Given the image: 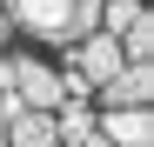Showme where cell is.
Masks as SVG:
<instances>
[{"label": "cell", "mask_w": 154, "mask_h": 147, "mask_svg": "<svg viewBox=\"0 0 154 147\" xmlns=\"http://www.w3.org/2000/svg\"><path fill=\"white\" fill-rule=\"evenodd\" d=\"M20 114H27V107H20V94L0 80V127H7V120H20Z\"/></svg>", "instance_id": "8"}, {"label": "cell", "mask_w": 154, "mask_h": 147, "mask_svg": "<svg viewBox=\"0 0 154 147\" xmlns=\"http://www.w3.org/2000/svg\"><path fill=\"white\" fill-rule=\"evenodd\" d=\"M94 134L107 147H154V114L147 107H100L94 114Z\"/></svg>", "instance_id": "2"}, {"label": "cell", "mask_w": 154, "mask_h": 147, "mask_svg": "<svg viewBox=\"0 0 154 147\" xmlns=\"http://www.w3.org/2000/svg\"><path fill=\"white\" fill-rule=\"evenodd\" d=\"M121 67H127V60H121V40H114V34H87V40H74V74H81L87 87H107Z\"/></svg>", "instance_id": "3"}, {"label": "cell", "mask_w": 154, "mask_h": 147, "mask_svg": "<svg viewBox=\"0 0 154 147\" xmlns=\"http://www.w3.org/2000/svg\"><path fill=\"white\" fill-rule=\"evenodd\" d=\"M7 147H60L54 140V114H20V120H7Z\"/></svg>", "instance_id": "6"}, {"label": "cell", "mask_w": 154, "mask_h": 147, "mask_svg": "<svg viewBox=\"0 0 154 147\" xmlns=\"http://www.w3.org/2000/svg\"><path fill=\"white\" fill-rule=\"evenodd\" d=\"M0 80L20 94V107H27V114H54V107H67V94H60V74H54V67H40V60H27V54L0 60Z\"/></svg>", "instance_id": "1"}, {"label": "cell", "mask_w": 154, "mask_h": 147, "mask_svg": "<svg viewBox=\"0 0 154 147\" xmlns=\"http://www.w3.org/2000/svg\"><path fill=\"white\" fill-rule=\"evenodd\" d=\"M67 7H74V0H0V14H7L14 27L40 34V40H60V27H67Z\"/></svg>", "instance_id": "4"}, {"label": "cell", "mask_w": 154, "mask_h": 147, "mask_svg": "<svg viewBox=\"0 0 154 147\" xmlns=\"http://www.w3.org/2000/svg\"><path fill=\"white\" fill-rule=\"evenodd\" d=\"M94 94H100V107H147V100H154V67H147V60H127L114 80L94 87Z\"/></svg>", "instance_id": "5"}, {"label": "cell", "mask_w": 154, "mask_h": 147, "mask_svg": "<svg viewBox=\"0 0 154 147\" xmlns=\"http://www.w3.org/2000/svg\"><path fill=\"white\" fill-rule=\"evenodd\" d=\"M147 54H154V14H141L134 27L121 34V60H147Z\"/></svg>", "instance_id": "7"}]
</instances>
